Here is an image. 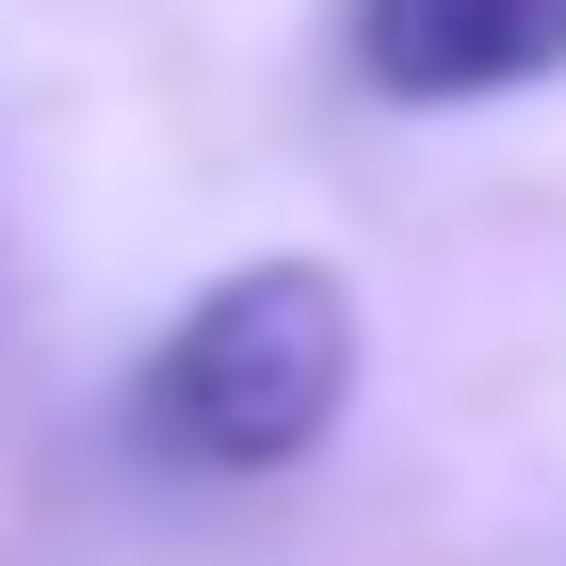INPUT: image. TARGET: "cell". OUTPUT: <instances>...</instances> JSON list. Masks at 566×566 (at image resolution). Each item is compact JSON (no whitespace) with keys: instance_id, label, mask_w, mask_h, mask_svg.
I'll return each instance as SVG.
<instances>
[{"instance_id":"2","label":"cell","mask_w":566,"mask_h":566,"mask_svg":"<svg viewBox=\"0 0 566 566\" xmlns=\"http://www.w3.org/2000/svg\"><path fill=\"white\" fill-rule=\"evenodd\" d=\"M566 65V0H356V82L405 114L453 97H518Z\"/></svg>"},{"instance_id":"1","label":"cell","mask_w":566,"mask_h":566,"mask_svg":"<svg viewBox=\"0 0 566 566\" xmlns=\"http://www.w3.org/2000/svg\"><path fill=\"white\" fill-rule=\"evenodd\" d=\"M340 405H356V275L340 260H243L163 324L130 421L195 485H275L340 437Z\"/></svg>"}]
</instances>
